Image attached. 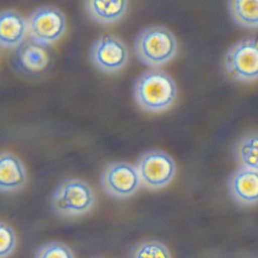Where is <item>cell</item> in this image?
<instances>
[{"mask_svg": "<svg viewBox=\"0 0 258 258\" xmlns=\"http://www.w3.org/2000/svg\"><path fill=\"white\" fill-rule=\"evenodd\" d=\"M132 92L138 107L150 113L168 110L177 97V88L173 78L157 68L141 73L134 81Z\"/></svg>", "mask_w": 258, "mask_h": 258, "instance_id": "cell-1", "label": "cell"}, {"mask_svg": "<svg viewBox=\"0 0 258 258\" xmlns=\"http://www.w3.org/2000/svg\"><path fill=\"white\" fill-rule=\"evenodd\" d=\"M134 50L138 59L151 68L170 61L177 52V39L165 26L149 25L135 37Z\"/></svg>", "mask_w": 258, "mask_h": 258, "instance_id": "cell-2", "label": "cell"}, {"mask_svg": "<svg viewBox=\"0 0 258 258\" xmlns=\"http://www.w3.org/2000/svg\"><path fill=\"white\" fill-rule=\"evenodd\" d=\"M96 202L91 185L84 179L71 177L62 180L51 196V208L60 216H81L90 212Z\"/></svg>", "mask_w": 258, "mask_h": 258, "instance_id": "cell-3", "label": "cell"}, {"mask_svg": "<svg viewBox=\"0 0 258 258\" xmlns=\"http://www.w3.org/2000/svg\"><path fill=\"white\" fill-rule=\"evenodd\" d=\"M141 184L152 190L167 186L176 172L173 158L160 149H148L143 151L135 162Z\"/></svg>", "mask_w": 258, "mask_h": 258, "instance_id": "cell-4", "label": "cell"}, {"mask_svg": "<svg viewBox=\"0 0 258 258\" xmlns=\"http://www.w3.org/2000/svg\"><path fill=\"white\" fill-rule=\"evenodd\" d=\"M28 36L31 40L49 45L61 38L67 29L63 13L55 6H39L26 17Z\"/></svg>", "mask_w": 258, "mask_h": 258, "instance_id": "cell-5", "label": "cell"}, {"mask_svg": "<svg viewBox=\"0 0 258 258\" xmlns=\"http://www.w3.org/2000/svg\"><path fill=\"white\" fill-rule=\"evenodd\" d=\"M225 69L236 81L258 80V40L244 38L232 44L225 54Z\"/></svg>", "mask_w": 258, "mask_h": 258, "instance_id": "cell-6", "label": "cell"}, {"mask_svg": "<svg viewBox=\"0 0 258 258\" xmlns=\"http://www.w3.org/2000/svg\"><path fill=\"white\" fill-rule=\"evenodd\" d=\"M100 181L103 189L109 196L118 199L132 197L141 185L135 165L124 160L109 162L103 168Z\"/></svg>", "mask_w": 258, "mask_h": 258, "instance_id": "cell-7", "label": "cell"}, {"mask_svg": "<svg viewBox=\"0 0 258 258\" xmlns=\"http://www.w3.org/2000/svg\"><path fill=\"white\" fill-rule=\"evenodd\" d=\"M91 62L101 72L113 74L123 69L129 57L128 47L123 40L113 34H103L96 38L89 51Z\"/></svg>", "mask_w": 258, "mask_h": 258, "instance_id": "cell-8", "label": "cell"}, {"mask_svg": "<svg viewBox=\"0 0 258 258\" xmlns=\"http://www.w3.org/2000/svg\"><path fill=\"white\" fill-rule=\"evenodd\" d=\"M50 64L51 54L46 45L25 39L15 49L13 66L24 76L39 77L47 72Z\"/></svg>", "mask_w": 258, "mask_h": 258, "instance_id": "cell-9", "label": "cell"}, {"mask_svg": "<svg viewBox=\"0 0 258 258\" xmlns=\"http://www.w3.org/2000/svg\"><path fill=\"white\" fill-rule=\"evenodd\" d=\"M227 188L232 200L240 206L258 204V171L238 167L228 176Z\"/></svg>", "mask_w": 258, "mask_h": 258, "instance_id": "cell-10", "label": "cell"}, {"mask_svg": "<svg viewBox=\"0 0 258 258\" xmlns=\"http://www.w3.org/2000/svg\"><path fill=\"white\" fill-rule=\"evenodd\" d=\"M27 181V173L21 159L10 151L0 152V191L21 189Z\"/></svg>", "mask_w": 258, "mask_h": 258, "instance_id": "cell-11", "label": "cell"}, {"mask_svg": "<svg viewBox=\"0 0 258 258\" xmlns=\"http://www.w3.org/2000/svg\"><path fill=\"white\" fill-rule=\"evenodd\" d=\"M27 35V21L22 14L11 9L0 11V46L17 47Z\"/></svg>", "mask_w": 258, "mask_h": 258, "instance_id": "cell-12", "label": "cell"}, {"mask_svg": "<svg viewBox=\"0 0 258 258\" xmlns=\"http://www.w3.org/2000/svg\"><path fill=\"white\" fill-rule=\"evenodd\" d=\"M89 16L98 23L111 24L121 19L127 11L128 1H96L84 2Z\"/></svg>", "mask_w": 258, "mask_h": 258, "instance_id": "cell-13", "label": "cell"}, {"mask_svg": "<svg viewBox=\"0 0 258 258\" xmlns=\"http://www.w3.org/2000/svg\"><path fill=\"white\" fill-rule=\"evenodd\" d=\"M233 154L239 167L258 171V131H249L234 144Z\"/></svg>", "mask_w": 258, "mask_h": 258, "instance_id": "cell-14", "label": "cell"}, {"mask_svg": "<svg viewBox=\"0 0 258 258\" xmlns=\"http://www.w3.org/2000/svg\"><path fill=\"white\" fill-rule=\"evenodd\" d=\"M232 19L241 27L258 28V0H232L228 2Z\"/></svg>", "mask_w": 258, "mask_h": 258, "instance_id": "cell-15", "label": "cell"}, {"mask_svg": "<svg viewBox=\"0 0 258 258\" xmlns=\"http://www.w3.org/2000/svg\"><path fill=\"white\" fill-rule=\"evenodd\" d=\"M129 258H171V254L164 243L150 239L134 245Z\"/></svg>", "mask_w": 258, "mask_h": 258, "instance_id": "cell-16", "label": "cell"}, {"mask_svg": "<svg viewBox=\"0 0 258 258\" xmlns=\"http://www.w3.org/2000/svg\"><path fill=\"white\" fill-rule=\"evenodd\" d=\"M34 258H75L72 249L59 241H49L42 244Z\"/></svg>", "mask_w": 258, "mask_h": 258, "instance_id": "cell-17", "label": "cell"}, {"mask_svg": "<svg viewBox=\"0 0 258 258\" xmlns=\"http://www.w3.org/2000/svg\"><path fill=\"white\" fill-rule=\"evenodd\" d=\"M17 243L14 229L7 223L0 221V258L9 257Z\"/></svg>", "mask_w": 258, "mask_h": 258, "instance_id": "cell-18", "label": "cell"}]
</instances>
